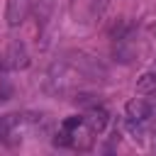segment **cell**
<instances>
[{"label":"cell","instance_id":"obj_12","mask_svg":"<svg viewBox=\"0 0 156 156\" xmlns=\"http://www.w3.org/2000/svg\"><path fill=\"white\" fill-rule=\"evenodd\" d=\"M73 100L80 102V105H88V107H90V105H98V98H95V95H76Z\"/></svg>","mask_w":156,"mask_h":156},{"label":"cell","instance_id":"obj_10","mask_svg":"<svg viewBox=\"0 0 156 156\" xmlns=\"http://www.w3.org/2000/svg\"><path fill=\"white\" fill-rule=\"evenodd\" d=\"M124 127H127V132L134 136V139H141L144 136V122H136V119H124Z\"/></svg>","mask_w":156,"mask_h":156},{"label":"cell","instance_id":"obj_8","mask_svg":"<svg viewBox=\"0 0 156 156\" xmlns=\"http://www.w3.org/2000/svg\"><path fill=\"white\" fill-rule=\"evenodd\" d=\"M136 93L139 95H156V73L154 71H146L136 80Z\"/></svg>","mask_w":156,"mask_h":156},{"label":"cell","instance_id":"obj_11","mask_svg":"<svg viewBox=\"0 0 156 156\" xmlns=\"http://www.w3.org/2000/svg\"><path fill=\"white\" fill-rule=\"evenodd\" d=\"M61 127H63V129H68V132H76V129H80V127H83V117H78V115H73V117H66Z\"/></svg>","mask_w":156,"mask_h":156},{"label":"cell","instance_id":"obj_7","mask_svg":"<svg viewBox=\"0 0 156 156\" xmlns=\"http://www.w3.org/2000/svg\"><path fill=\"white\" fill-rule=\"evenodd\" d=\"M54 5H56V0H37V5H34V17H37V27H39V32H44L46 24L51 22Z\"/></svg>","mask_w":156,"mask_h":156},{"label":"cell","instance_id":"obj_9","mask_svg":"<svg viewBox=\"0 0 156 156\" xmlns=\"http://www.w3.org/2000/svg\"><path fill=\"white\" fill-rule=\"evenodd\" d=\"M12 95H15V88H12V83H10L7 78H0V105L10 102V100H12Z\"/></svg>","mask_w":156,"mask_h":156},{"label":"cell","instance_id":"obj_5","mask_svg":"<svg viewBox=\"0 0 156 156\" xmlns=\"http://www.w3.org/2000/svg\"><path fill=\"white\" fill-rule=\"evenodd\" d=\"M107 122H110V115H107V110L98 102V105H90L88 110H85V115H83V124L93 132V134H102L105 132V127H107Z\"/></svg>","mask_w":156,"mask_h":156},{"label":"cell","instance_id":"obj_13","mask_svg":"<svg viewBox=\"0 0 156 156\" xmlns=\"http://www.w3.org/2000/svg\"><path fill=\"white\" fill-rule=\"evenodd\" d=\"M154 149H156V144H154Z\"/></svg>","mask_w":156,"mask_h":156},{"label":"cell","instance_id":"obj_2","mask_svg":"<svg viewBox=\"0 0 156 156\" xmlns=\"http://www.w3.org/2000/svg\"><path fill=\"white\" fill-rule=\"evenodd\" d=\"M73 76H76V68L66 58L56 61L49 68V73H46V93H51V95H66V93H71L73 85H76Z\"/></svg>","mask_w":156,"mask_h":156},{"label":"cell","instance_id":"obj_4","mask_svg":"<svg viewBox=\"0 0 156 156\" xmlns=\"http://www.w3.org/2000/svg\"><path fill=\"white\" fill-rule=\"evenodd\" d=\"M32 12V0H7L5 2V22L7 27H20Z\"/></svg>","mask_w":156,"mask_h":156},{"label":"cell","instance_id":"obj_3","mask_svg":"<svg viewBox=\"0 0 156 156\" xmlns=\"http://www.w3.org/2000/svg\"><path fill=\"white\" fill-rule=\"evenodd\" d=\"M2 66H5V68H12V71H22V68H27V66H29V54H27V46H24L20 39H12V41H10Z\"/></svg>","mask_w":156,"mask_h":156},{"label":"cell","instance_id":"obj_6","mask_svg":"<svg viewBox=\"0 0 156 156\" xmlns=\"http://www.w3.org/2000/svg\"><path fill=\"white\" fill-rule=\"evenodd\" d=\"M124 112H127L129 119L146 122V119H151V115H154V105H151L149 100H144V98H132V100L127 102Z\"/></svg>","mask_w":156,"mask_h":156},{"label":"cell","instance_id":"obj_1","mask_svg":"<svg viewBox=\"0 0 156 156\" xmlns=\"http://www.w3.org/2000/svg\"><path fill=\"white\" fill-rule=\"evenodd\" d=\"M66 61L76 68V73L80 76V78H85V80H107V68H105V63L102 61H98L95 56H90V54H85V51H68L66 54Z\"/></svg>","mask_w":156,"mask_h":156}]
</instances>
